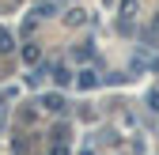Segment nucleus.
I'll list each match as a JSON object with an SVG mask.
<instances>
[{"label":"nucleus","mask_w":159,"mask_h":155,"mask_svg":"<svg viewBox=\"0 0 159 155\" xmlns=\"http://www.w3.org/2000/svg\"><path fill=\"white\" fill-rule=\"evenodd\" d=\"M76 83H80V87H84V91H91V87L98 83V76H95L91 68H84V72H80V80H76Z\"/></svg>","instance_id":"f257e3e1"},{"label":"nucleus","mask_w":159,"mask_h":155,"mask_svg":"<svg viewBox=\"0 0 159 155\" xmlns=\"http://www.w3.org/2000/svg\"><path fill=\"white\" fill-rule=\"evenodd\" d=\"M46 110H65V99H61V95H46Z\"/></svg>","instance_id":"f03ea898"},{"label":"nucleus","mask_w":159,"mask_h":155,"mask_svg":"<svg viewBox=\"0 0 159 155\" xmlns=\"http://www.w3.org/2000/svg\"><path fill=\"white\" fill-rule=\"evenodd\" d=\"M38 57H42L38 46H27V49H23V61H27V64H38Z\"/></svg>","instance_id":"7ed1b4c3"},{"label":"nucleus","mask_w":159,"mask_h":155,"mask_svg":"<svg viewBox=\"0 0 159 155\" xmlns=\"http://www.w3.org/2000/svg\"><path fill=\"white\" fill-rule=\"evenodd\" d=\"M15 46H11V34L8 30H0V53H11Z\"/></svg>","instance_id":"20e7f679"},{"label":"nucleus","mask_w":159,"mask_h":155,"mask_svg":"<svg viewBox=\"0 0 159 155\" xmlns=\"http://www.w3.org/2000/svg\"><path fill=\"white\" fill-rule=\"evenodd\" d=\"M148 106H152V110H159V91H152V95H148Z\"/></svg>","instance_id":"39448f33"},{"label":"nucleus","mask_w":159,"mask_h":155,"mask_svg":"<svg viewBox=\"0 0 159 155\" xmlns=\"http://www.w3.org/2000/svg\"><path fill=\"white\" fill-rule=\"evenodd\" d=\"M49 155H68V151H65V148H53V151H49Z\"/></svg>","instance_id":"423d86ee"}]
</instances>
